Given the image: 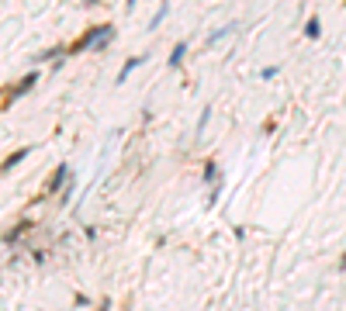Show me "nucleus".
<instances>
[{
  "instance_id": "nucleus-2",
  "label": "nucleus",
  "mask_w": 346,
  "mask_h": 311,
  "mask_svg": "<svg viewBox=\"0 0 346 311\" xmlns=\"http://www.w3.org/2000/svg\"><path fill=\"white\" fill-rule=\"evenodd\" d=\"M184 56H187V42H180V45H177V49L170 52V66H173V69L184 62Z\"/></svg>"
},
{
  "instance_id": "nucleus-7",
  "label": "nucleus",
  "mask_w": 346,
  "mask_h": 311,
  "mask_svg": "<svg viewBox=\"0 0 346 311\" xmlns=\"http://www.w3.org/2000/svg\"><path fill=\"white\" fill-rule=\"evenodd\" d=\"M24 156H28V149H21V152H14L11 159H7V163H4V170H14V166H18V163L24 159Z\"/></svg>"
},
{
  "instance_id": "nucleus-6",
  "label": "nucleus",
  "mask_w": 346,
  "mask_h": 311,
  "mask_svg": "<svg viewBox=\"0 0 346 311\" xmlns=\"http://www.w3.org/2000/svg\"><path fill=\"white\" fill-rule=\"evenodd\" d=\"M166 14H170V4H163V7H159V14H156V18H153V24H149V28H153V31H156V28L163 24V18H166Z\"/></svg>"
},
{
  "instance_id": "nucleus-5",
  "label": "nucleus",
  "mask_w": 346,
  "mask_h": 311,
  "mask_svg": "<svg viewBox=\"0 0 346 311\" xmlns=\"http://www.w3.org/2000/svg\"><path fill=\"white\" fill-rule=\"evenodd\" d=\"M135 66H142V56H139V59H132V62H125V69H121V73H118V83H125V76H128V73H132Z\"/></svg>"
},
{
  "instance_id": "nucleus-9",
  "label": "nucleus",
  "mask_w": 346,
  "mask_h": 311,
  "mask_svg": "<svg viewBox=\"0 0 346 311\" xmlns=\"http://www.w3.org/2000/svg\"><path fill=\"white\" fill-rule=\"evenodd\" d=\"M135 4H139V0H128V7H135Z\"/></svg>"
},
{
  "instance_id": "nucleus-3",
  "label": "nucleus",
  "mask_w": 346,
  "mask_h": 311,
  "mask_svg": "<svg viewBox=\"0 0 346 311\" xmlns=\"http://www.w3.org/2000/svg\"><path fill=\"white\" fill-rule=\"evenodd\" d=\"M66 173H70V166H59L56 176L49 180V190H59V187H62V180H66Z\"/></svg>"
},
{
  "instance_id": "nucleus-4",
  "label": "nucleus",
  "mask_w": 346,
  "mask_h": 311,
  "mask_svg": "<svg viewBox=\"0 0 346 311\" xmlns=\"http://www.w3.org/2000/svg\"><path fill=\"white\" fill-rule=\"evenodd\" d=\"M305 35H308V38H319V35H322V24H319V18H312V21L305 24Z\"/></svg>"
},
{
  "instance_id": "nucleus-8",
  "label": "nucleus",
  "mask_w": 346,
  "mask_h": 311,
  "mask_svg": "<svg viewBox=\"0 0 346 311\" xmlns=\"http://www.w3.org/2000/svg\"><path fill=\"white\" fill-rule=\"evenodd\" d=\"M215 180H218V166L208 163V166H204V183H215Z\"/></svg>"
},
{
  "instance_id": "nucleus-1",
  "label": "nucleus",
  "mask_w": 346,
  "mask_h": 311,
  "mask_svg": "<svg viewBox=\"0 0 346 311\" xmlns=\"http://www.w3.org/2000/svg\"><path fill=\"white\" fill-rule=\"evenodd\" d=\"M35 80H39V76H35V73H28V76H24V80H21V83H18V87H14V94H11V97H21V94H28V90L35 87Z\"/></svg>"
}]
</instances>
